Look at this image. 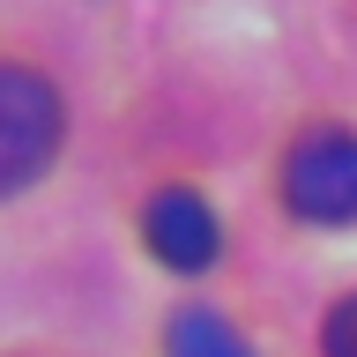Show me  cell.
<instances>
[{"label":"cell","instance_id":"5b68a950","mask_svg":"<svg viewBox=\"0 0 357 357\" xmlns=\"http://www.w3.org/2000/svg\"><path fill=\"white\" fill-rule=\"evenodd\" d=\"M320 350H328V357H357V290L328 312V328H320Z\"/></svg>","mask_w":357,"mask_h":357},{"label":"cell","instance_id":"6da1fadb","mask_svg":"<svg viewBox=\"0 0 357 357\" xmlns=\"http://www.w3.org/2000/svg\"><path fill=\"white\" fill-rule=\"evenodd\" d=\"M60 97L45 75L30 67H8L0 60V201L22 194V186H38L52 172V156H60Z\"/></svg>","mask_w":357,"mask_h":357},{"label":"cell","instance_id":"3957f363","mask_svg":"<svg viewBox=\"0 0 357 357\" xmlns=\"http://www.w3.org/2000/svg\"><path fill=\"white\" fill-rule=\"evenodd\" d=\"M142 231H149V253H156L164 268H178V275L208 268V261H216V245H223L208 201L186 194V186H164V194L149 201V223H142Z\"/></svg>","mask_w":357,"mask_h":357},{"label":"cell","instance_id":"277c9868","mask_svg":"<svg viewBox=\"0 0 357 357\" xmlns=\"http://www.w3.org/2000/svg\"><path fill=\"white\" fill-rule=\"evenodd\" d=\"M164 357H253L245 350V335L216 312H178L172 335H164Z\"/></svg>","mask_w":357,"mask_h":357},{"label":"cell","instance_id":"7a4b0ae2","mask_svg":"<svg viewBox=\"0 0 357 357\" xmlns=\"http://www.w3.org/2000/svg\"><path fill=\"white\" fill-rule=\"evenodd\" d=\"M283 201L305 223H350L357 216V134L320 127L283 156Z\"/></svg>","mask_w":357,"mask_h":357}]
</instances>
